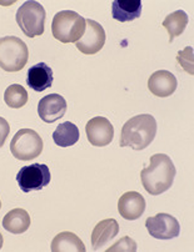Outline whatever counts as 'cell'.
I'll return each mask as SVG.
<instances>
[{
	"mask_svg": "<svg viewBox=\"0 0 194 252\" xmlns=\"http://www.w3.org/2000/svg\"><path fill=\"white\" fill-rule=\"evenodd\" d=\"M177 174L174 164L165 154H155L151 158L149 165L140 172L144 189L151 195L156 196L172 188Z\"/></svg>",
	"mask_w": 194,
	"mask_h": 252,
	"instance_id": "1",
	"label": "cell"
},
{
	"mask_svg": "<svg viewBox=\"0 0 194 252\" xmlns=\"http://www.w3.org/2000/svg\"><path fill=\"white\" fill-rule=\"evenodd\" d=\"M156 135V121L149 114H140L129 119L123 125L119 145L133 150H144L152 144Z\"/></svg>",
	"mask_w": 194,
	"mask_h": 252,
	"instance_id": "2",
	"label": "cell"
},
{
	"mask_svg": "<svg viewBox=\"0 0 194 252\" xmlns=\"http://www.w3.org/2000/svg\"><path fill=\"white\" fill-rule=\"evenodd\" d=\"M85 32V19L73 10L55 14L51 23V32L60 43H77Z\"/></svg>",
	"mask_w": 194,
	"mask_h": 252,
	"instance_id": "3",
	"label": "cell"
},
{
	"mask_svg": "<svg viewBox=\"0 0 194 252\" xmlns=\"http://www.w3.org/2000/svg\"><path fill=\"white\" fill-rule=\"evenodd\" d=\"M29 50L22 39L16 36L0 38V67L9 73L20 71L27 65Z\"/></svg>",
	"mask_w": 194,
	"mask_h": 252,
	"instance_id": "4",
	"label": "cell"
},
{
	"mask_svg": "<svg viewBox=\"0 0 194 252\" xmlns=\"http://www.w3.org/2000/svg\"><path fill=\"white\" fill-rule=\"evenodd\" d=\"M45 16L44 6L38 1L30 0V1H25L18 9L15 19L22 32L28 38H35L44 32Z\"/></svg>",
	"mask_w": 194,
	"mask_h": 252,
	"instance_id": "5",
	"label": "cell"
},
{
	"mask_svg": "<svg viewBox=\"0 0 194 252\" xmlns=\"http://www.w3.org/2000/svg\"><path fill=\"white\" fill-rule=\"evenodd\" d=\"M43 146V140L38 132L32 129H22L11 139L10 151L18 160L30 161L40 155Z\"/></svg>",
	"mask_w": 194,
	"mask_h": 252,
	"instance_id": "6",
	"label": "cell"
},
{
	"mask_svg": "<svg viewBox=\"0 0 194 252\" xmlns=\"http://www.w3.org/2000/svg\"><path fill=\"white\" fill-rule=\"evenodd\" d=\"M51 179L50 170L44 164H32L24 166L16 174V181L23 192L40 191L49 185Z\"/></svg>",
	"mask_w": 194,
	"mask_h": 252,
	"instance_id": "7",
	"label": "cell"
},
{
	"mask_svg": "<svg viewBox=\"0 0 194 252\" xmlns=\"http://www.w3.org/2000/svg\"><path fill=\"white\" fill-rule=\"evenodd\" d=\"M146 226L149 235L158 240L174 239L181 233L178 220L168 214H158L153 218H148Z\"/></svg>",
	"mask_w": 194,
	"mask_h": 252,
	"instance_id": "8",
	"label": "cell"
},
{
	"mask_svg": "<svg viewBox=\"0 0 194 252\" xmlns=\"http://www.w3.org/2000/svg\"><path fill=\"white\" fill-rule=\"evenodd\" d=\"M105 44L104 28L95 20L85 19V32L76 43L77 49L85 55H93L103 49Z\"/></svg>",
	"mask_w": 194,
	"mask_h": 252,
	"instance_id": "9",
	"label": "cell"
},
{
	"mask_svg": "<svg viewBox=\"0 0 194 252\" xmlns=\"http://www.w3.org/2000/svg\"><path fill=\"white\" fill-rule=\"evenodd\" d=\"M85 132L88 141L93 146H98V148L109 145L114 137L113 125L108 119L103 116H97L88 121L85 126Z\"/></svg>",
	"mask_w": 194,
	"mask_h": 252,
	"instance_id": "10",
	"label": "cell"
},
{
	"mask_svg": "<svg viewBox=\"0 0 194 252\" xmlns=\"http://www.w3.org/2000/svg\"><path fill=\"white\" fill-rule=\"evenodd\" d=\"M67 101L59 94H49L38 104V114L44 123H55L67 113Z\"/></svg>",
	"mask_w": 194,
	"mask_h": 252,
	"instance_id": "11",
	"label": "cell"
},
{
	"mask_svg": "<svg viewBox=\"0 0 194 252\" xmlns=\"http://www.w3.org/2000/svg\"><path fill=\"white\" fill-rule=\"evenodd\" d=\"M146 200L143 195L137 191H128L124 195L120 196L118 201V211L120 216L125 220H137L142 218L146 211Z\"/></svg>",
	"mask_w": 194,
	"mask_h": 252,
	"instance_id": "12",
	"label": "cell"
},
{
	"mask_svg": "<svg viewBox=\"0 0 194 252\" xmlns=\"http://www.w3.org/2000/svg\"><path fill=\"white\" fill-rule=\"evenodd\" d=\"M177 78L168 70H158L148 79L149 92L158 97L170 96L177 90Z\"/></svg>",
	"mask_w": 194,
	"mask_h": 252,
	"instance_id": "13",
	"label": "cell"
},
{
	"mask_svg": "<svg viewBox=\"0 0 194 252\" xmlns=\"http://www.w3.org/2000/svg\"><path fill=\"white\" fill-rule=\"evenodd\" d=\"M53 70L45 63H39L28 70L27 84L34 92L41 93L53 85Z\"/></svg>",
	"mask_w": 194,
	"mask_h": 252,
	"instance_id": "14",
	"label": "cell"
},
{
	"mask_svg": "<svg viewBox=\"0 0 194 252\" xmlns=\"http://www.w3.org/2000/svg\"><path fill=\"white\" fill-rule=\"evenodd\" d=\"M142 1L140 0H114L112 3V16L120 23L133 22L140 18Z\"/></svg>",
	"mask_w": 194,
	"mask_h": 252,
	"instance_id": "15",
	"label": "cell"
},
{
	"mask_svg": "<svg viewBox=\"0 0 194 252\" xmlns=\"http://www.w3.org/2000/svg\"><path fill=\"white\" fill-rule=\"evenodd\" d=\"M119 223L114 219H107L97 223L92 232V246L94 251H99L118 235Z\"/></svg>",
	"mask_w": 194,
	"mask_h": 252,
	"instance_id": "16",
	"label": "cell"
},
{
	"mask_svg": "<svg viewBox=\"0 0 194 252\" xmlns=\"http://www.w3.org/2000/svg\"><path fill=\"white\" fill-rule=\"evenodd\" d=\"M30 216L25 210L14 209L4 216L3 226L8 232L19 235L30 227Z\"/></svg>",
	"mask_w": 194,
	"mask_h": 252,
	"instance_id": "17",
	"label": "cell"
},
{
	"mask_svg": "<svg viewBox=\"0 0 194 252\" xmlns=\"http://www.w3.org/2000/svg\"><path fill=\"white\" fill-rule=\"evenodd\" d=\"M51 251L53 252H85V246L83 241L70 231L58 233L51 241Z\"/></svg>",
	"mask_w": 194,
	"mask_h": 252,
	"instance_id": "18",
	"label": "cell"
},
{
	"mask_svg": "<svg viewBox=\"0 0 194 252\" xmlns=\"http://www.w3.org/2000/svg\"><path fill=\"white\" fill-rule=\"evenodd\" d=\"M79 129L78 126L74 125L70 121L60 124L55 131L53 132V140L60 148H69L77 144L79 140Z\"/></svg>",
	"mask_w": 194,
	"mask_h": 252,
	"instance_id": "19",
	"label": "cell"
},
{
	"mask_svg": "<svg viewBox=\"0 0 194 252\" xmlns=\"http://www.w3.org/2000/svg\"><path fill=\"white\" fill-rule=\"evenodd\" d=\"M188 22V15L183 10L174 11L165 18L163 22V27L167 29L168 34H169V43H172L174 38L179 36L186 30Z\"/></svg>",
	"mask_w": 194,
	"mask_h": 252,
	"instance_id": "20",
	"label": "cell"
},
{
	"mask_svg": "<svg viewBox=\"0 0 194 252\" xmlns=\"http://www.w3.org/2000/svg\"><path fill=\"white\" fill-rule=\"evenodd\" d=\"M4 101L9 107L20 109L28 102V93L20 84L8 86L4 93Z\"/></svg>",
	"mask_w": 194,
	"mask_h": 252,
	"instance_id": "21",
	"label": "cell"
},
{
	"mask_svg": "<svg viewBox=\"0 0 194 252\" xmlns=\"http://www.w3.org/2000/svg\"><path fill=\"white\" fill-rule=\"evenodd\" d=\"M177 62L181 64V66L186 70L187 73L193 75L194 74V58H193V48L192 46H187L184 50L179 51L177 55Z\"/></svg>",
	"mask_w": 194,
	"mask_h": 252,
	"instance_id": "22",
	"label": "cell"
},
{
	"mask_svg": "<svg viewBox=\"0 0 194 252\" xmlns=\"http://www.w3.org/2000/svg\"><path fill=\"white\" fill-rule=\"evenodd\" d=\"M108 252H119V251H127V252H135L137 251V242L130 237L125 236L119 240L118 242L113 245L112 247L107 249Z\"/></svg>",
	"mask_w": 194,
	"mask_h": 252,
	"instance_id": "23",
	"label": "cell"
},
{
	"mask_svg": "<svg viewBox=\"0 0 194 252\" xmlns=\"http://www.w3.org/2000/svg\"><path fill=\"white\" fill-rule=\"evenodd\" d=\"M9 132H10V126L9 123L4 118L0 116V149L3 148L4 144H5L6 139L9 136Z\"/></svg>",
	"mask_w": 194,
	"mask_h": 252,
	"instance_id": "24",
	"label": "cell"
},
{
	"mask_svg": "<svg viewBox=\"0 0 194 252\" xmlns=\"http://www.w3.org/2000/svg\"><path fill=\"white\" fill-rule=\"evenodd\" d=\"M3 244H4L3 235H1V233H0V250H1V247H3Z\"/></svg>",
	"mask_w": 194,
	"mask_h": 252,
	"instance_id": "25",
	"label": "cell"
},
{
	"mask_svg": "<svg viewBox=\"0 0 194 252\" xmlns=\"http://www.w3.org/2000/svg\"><path fill=\"white\" fill-rule=\"evenodd\" d=\"M0 209H1V201H0Z\"/></svg>",
	"mask_w": 194,
	"mask_h": 252,
	"instance_id": "26",
	"label": "cell"
}]
</instances>
